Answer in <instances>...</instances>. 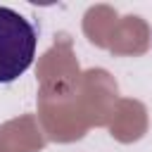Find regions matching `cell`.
Instances as JSON below:
<instances>
[{
    "mask_svg": "<svg viewBox=\"0 0 152 152\" xmlns=\"http://www.w3.org/2000/svg\"><path fill=\"white\" fill-rule=\"evenodd\" d=\"M36 45L38 33L33 24L24 14L0 7V83L17 81L33 64Z\"/></svg>",
    "mask_w": 152,
    "mask_h": 152,
    "instance_id": "cell-1",
    "label": "cell"
}]
</instances>
